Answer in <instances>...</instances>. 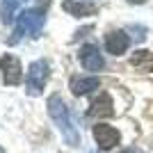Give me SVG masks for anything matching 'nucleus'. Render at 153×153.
Listing matches in <instances>:
<instances>
[{"instance_id":"f257e3e1","label":"nucleus","mask_w":153,"mask_h":153,"mask_svg":"<svg viewBox=\"0 0 153 153\" xmlns=\"http://www.w3.org/2000/svg\"><path fill=\"white\" fill-rule=\"evenodd\" d=\"M48 114H51V119L55 121L57 130L62 133L64 142H66L69 146H78V144H80V133H78V128L73 126V119H71V114H69V108H66V103L62 101L59 94L48 96Z\"/></svg>"},{"instance_id":"f03ea898","label":"nucleus","mask_w":153,"mask_h":153,"mask_svg":"<svg viewBox=\"0 0 153 153\" xmlns=\"http://www.w3.org/2000/svg\"><path fill=\"white\" fill-rule=\"evenodd\" d=\"M44 23H46V16L41 9H37V7H32V9H23V12L16 16V27H14V37L9 39V44H19L21 37H32L37 39L39 34H41V30H44Z\"/></svg>"},{"instance_id":"7ed1b4c3","label":"nucleus","mask_w":153,"mask_h":153,"mask_svg":"<svg viewBox=\"0 0 153 153\" xmlns=\"http://www.w3.org/2000/svg\"><path fill=\"white\" fill-rule=\"evenodd\" d=\"M48 73H51V66L46 59H34V62L27 66V76H25V91L30 96H39L44 91L46 82H48Z\"/></svg>"},{"instance_id":"20e7f679","label":"nucleus","mask_w":153,"mask_h":153,"mask_svg":"<svg viewBox=\"0 0 153 153\" xmlns=\"http://www.w3.org/2000/svg\"><path fill=\"white\" fill-rule=\"evenodd\" d=\"M91 135H94V140H96V144H98L101 151L114 149L117 144H119V140H121L119 130L112 128V126H108V123H96V126L91 128Z\"/></svg>"},{"instance_id":"39448f33","label":"nucleus","mask_w":153,"mask_h":153,"mask_svg":"<svg viewBox=\"0 0 153 153\" xmlns=\"http://www.w3.org/2000/svg\"><path fill=\"white\" fill-rule=\"evenodd\" d=\"M0 71H2V78H5L7 85H21L23 82V66H21L19 57H14V55H2L0 57Z\"/></svg>"},{"instance_id":"423d86ee","label":"nucleus","mask_w":153,"mask_h":153,"mask_svg":"<svg viewBox=\"0 0 153 153\" xmlns=\"http://www.w3.org/2000/svg\"><path fill=\"white\" fill-rule=\"evenodd\" d=\"M78 57H80V64H82L87 71H101L103 66H105V59H103L98 46H94V44L82 46L80 53H78Z\"/></svg>"},{"instance_id":"0eeeda50","label":"nucleus","mask_w":153,"mask_h":153,"mask_svg":"<svg viewBox=\"0 0 153 153\" xmlns=\"http://www.w3.org/2000/svg\"><path fill=\"white\" fill-rule=\"evenodd\" d=\"M130 46V37L123 30H110L105 34V51L110 55H123Z\"/></svg>"},{"instance_id":"6e6552de","label":"nucleus","mask_w":153,"mask_h":153,"mask_svg":"<svg viewBox=\"0 0 153 153\" xmlns=\"http://www.w3.org/2000/svg\"><path fill=\"white\" fill-rule=\"evenodd\" d=\"M112 114H114V103H112L108 91H101L89 105V117L91 119H96V117L101 119V117H112Z\"/></svg>"},{"instance_id":"1a4fd4ad","label":"nucleus","mask_w":153,"mask_h":153,"mask_svg":"<svg viewBox=\"0 0 153 153\" xmlns=\"http://www.w3.org/2000/svg\"><path fill=\"white\" fill-rule=\"evenodd\" d=\"M101 87V80L96 76H89V78H85V76H73L69 80V89L73 91L76 96H85V94H89L91 89H98Z\"/></svg>"},{"instance_id":"9d476101","label":"nucleus","mask_w":153,"mask_h":153,"mask_svg":"<svg viewBox=\"0 0 153 153\" xmlns=\"http://www.w3.org/2000/svg\"><path fill=\"white\" fill-rule=\"evenodd\" d=\"M62 9L71 16H91V14L98 12V7L94 2H80V0H64Z\"/></svg>"},{"instance_id":"9b49d317","label":"nucleus","mask_w":153,"mask_h":153,"mask_svg":"<svg viewBox=\"0 0 153 153\" xmlns=\"http://www.w3.org/2000/svg\"><path fill=\"white\" fill-rule=\"evenodd\" d=\"M130 66L142 73L153 71V53L151 51H135V55L130 57Z\"/></svg>"},{"instance_id":"f8f14e48","label":"nucleus","mask_w":153,"mask_h":153,"mask_svg":"<svg viewBox=\"0 0 153 153\" xmlns=\"http://www.w3.org/2000/svg\"><path fill=\"white\" fill-rule=\"evenodd\" d=\"M23 2H27V0H0V16H2V23H5V25L14 23L16 9H19V5H23Z\"/></svg>"},{"instance_id":"ddd939ff","label":"nucleus","mask_w":153,"mask_h":153,"mask_svg":"<svg viewBox=\"0 0 153 153\" xmlns=\"http://www.w3.org/2000/svg\"><path fill=\"white\" fill-rule=\"evenodd\" d=\"M130 5H144V0H128Z\"/></svg>"},{"instance_id":"4468645a","label":"nucleus","mask_w":153,"mask_h":153,"mask_svg":"<svg viewBox=\"0 0 153 153\" xmlns=\"http://www.w3.org/2000/svg\"><path fill=\"white\" fill-rule=\"evenodd\" d=\"M123 153H142V151H137V149H128V151H123Z\"/></svg>"},{"instance_id":"2eb2a0df","label":"nucleus","mask_w":153,"mask_h":153,"mask_svg":"<svg viewBox=\"0 0 153 153\" xmlns=\"http://www.w3.org/2000/svg\"><path fill=\"white\" fill-rule=\"evenodd\" d=\"M0 153H5V151H2V146H0Z\"/></svg>"}]
</instances>
